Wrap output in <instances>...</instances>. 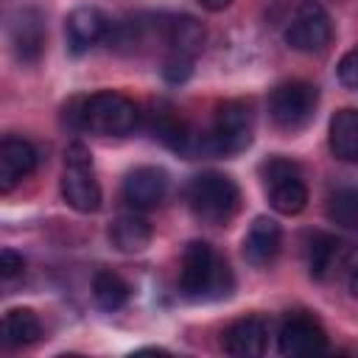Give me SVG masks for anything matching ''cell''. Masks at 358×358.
<instances>
[{
	"mask_svg": "<svg viewBox=\"0 0 358 358\" xmlns=\"http://www.w3.org/2000/svg\"><path fill=\"white\" fill-rule=\"evenodd\" d=\"M62 196L76 213H95L101 207V185L92 171V154L84 143H70L64 151Z\"/></svg>",
	"mask_w": 358,
	"mask_h": 358,
	"instance_id": "cell-4",
	"label": "cell"
},
{
	"mask_svg": "<svg viewBox=\"0 0 358 358\" xmlns=\"http://www.w3.org/2000/svg\"><path fill=\"white\" fill-rule=\"evenodd\" d=\"M330 151L344 159H358V112L355 109H338L330 120Z\"/></svg>",
	"mask_w": 358,
	"mask_h": 358,
	"instance_id": "cell-19",
	"label": "cell"
},
{
	"mask_svg": "<svg viewBox=\"0 0 358 358\" xmlns=\"http://www.w3.org/2000/svg\"><path fill=\"white\" fill-rule=\"evenodd\" d=\"M109 20L92 8V6H81V8H73L70 17H67V45L73 53H84L90 50L95 42L106 39V31H109Z\"/></svg>",
	"mask_w": 358,
	"mask_h": 358,
	"instance_id": "cell-15",
	"label": "cell"
},
{
	"mask_svg": "<svg viewBox=\"0 0 358 358\" xmlns=\"http://www.w3.org/2000/svg\"><path fill=\"white\" fill-rule=\"evenodd\" d=\"M39 336H42V324L34 310L14 308L0 316V350H6V352L22 350V347L34 344Z\"/></svg>",
	"mask_w": 358,
	"mask_h": 358,
	"instance_id": "cell-16",
	"label": "cell"
},
{
	"mask_svg": "<svg viewBox=\"0 0 358 358\" xmlns=\"http://www.w3.org/2000/svg\"><path fill=\"white\" fill-rule=\"evenodd\" d=\"M268 319L263 316H243L235 319L227 330H224V350L235 358H255L263 355L266 344H268Z\"/></svg>",
	"mask_w": 358,
	"mask_h": 358,
	"instance_id": "cell-12",
	"label": "cell"
},
{
	"mask_svg": "<svg viewBox=\"0 0 358 358\" xmlns=\"http://www.w3.org/2000/svg\"><path fill=\"white\" fill-rule=\"evenodd\" d=\"M330 39H333V25L327 11L316 0H305L294 11L285 28V42L299 53H322L330 45Z\"/></svg>",
	"mask_w": 358,
	"mask_h": 358,
	"instance_id": "cell-8",
	"label": "cell"
},
{
	"mask_svg": "<svg viewBox=\"0 0 358 358\" xmlns=\"http://www.w3.org/2000/svg\"><path fill=\"white\" fill-rule=\"evenodd\" d=\"M42 45H45V31H42L39 14L36 11L22 14L20 22L14 25V50H17V56L25 59V62H34V59H39Z\"/></svg>",
	"mask_w": 358,
	"mask_h": 358,
	"instance_id": "cell-20",
	"label": "cell"
},
{
	"mask_svg": "<svg viewBox=\"0 0 358 358\" xmlns=\"http://www.w3.org/2000/svg\"><path fill=\"white\" fill-rule=\"evenodd\" d=\"M277 350L288 358H299V355H316L327 350V336L322 330V324L308 316V313H288L280 322L277 330Z\"/></svg>",
	"mask_w": 358,
	"mask_h": 358,
	"instance_id": "cell-9",
	"label": "cell"
},
{
	"mask_svg": "<svg viewBox=\"0 0 358 358\" xmlns=\"http://www.w3.org/2000/svg\"><path fill=\"white\" fill-rule=\"evenodd\" d=\"M92 299L103 310H117L129 302V285L115 271H98L92 277Z\"/></svg>",
	"mask_w": 358,
	"mask_h": 358,
	"instance_id": "cell-21",
	"label": "cell"
},
{
	"mask_svg": "<svg viewBox=\"0 0 358 358\" xmlns=\"http://www.w3.org/2000/svg\"><path fill=\"white\" fill-rule=\"evenodd\" d=\"M338 73V81L347 87V90H355L358 87V53L355 50H347L336 67Z\"/></svg>",
	"mask_w": 358,
	"mask_h": 358,
	"instance_id": "cell-24",
	"label": "cell"
},
{
	"mask_svg": "<svg viewBox=\"0 0 358 358\" xmlns=\"http://www.w3.org/2000/svg\"><path fill=\"white\" fill-rule=\"evenodd\" d=\"M252 131H255V117H252L249 103H243V101H224L215 109L213 129L207 134L204 148L218 154V157L241 154V151L249 148Z\"/></svg>",
	"mask_w": 358,
	"mask_h": 358,
	"instance_id": "cell-5",
	"label": "cell"
},
{
	"mask_svg": "<svg viewBox=\"0 0 358 358\" xmlns=\"http://www.w3.org/2000/svg\"><path fill=\"white\" fill-rule=\"evenodd\" d=\"M235 280L227 266V260L207 243V241H190L182 255V271H179V291L193 299H221L229 296Z\"/></svg>",
	"mask_w": 358,
	"mask_h": 358,
	"instance_id": "cell-1",
	"label": "cell"
},
{
	"mask_svg": "<svg viewBox=\"0 0 358 358\" xmlns=\"http://www.w3.org/2000/svg\"><path fill=\"white\" fill-rule=\"evenodd\" d=\"M263 182L268 193V204L280 215H296L308 204V185L299 173V165L282 157H271L263 165Z\"/></svg>",
	"mask_w": 358,
	"mask_h": 358,
	"instance_id": "cell-7",
	"label": "cell"
},
{
	"mask_svg": "<svg viewBox=\"0 0 358 358\" xmlns=\"http://www.w3.org/2000/svg\"><path fill=\"white\" fill-rule=\"evenodd\" d=\"M168 193V173L157 165H140L123 179V199L134 210L157 207Z\"/></svg>",
	"mask_w": 358,
	"mask_h": 358,
	"instance_id": "cell-11",
	"label": "cell"
},
{
	"mask_svg": "<svg viewBox=\"0 0 358 358\" xmlns=\"http://www.w3.org/2000/svg\"><path fill=\"white\" fill-rule=\"evenodd\" d=\"M193 62L196 59H187V56H179V53H168L165 62H162V78L168 84H182L190 78L193 73Z\"/></svg>",
	"mask_w": 358,
	"mask_h": 358,
	"instance_id": "cell-23",
	"label": "cell"
},
{
	"mask_svg": "<svg viewBox=\"0 0 358 358\" xmlns=\"http://www.w3.org/2000/svg\"><path fill=\"white\" fill-rule=\"evenodd\" d=\"M199 3H201L207 11H224V8H227L232 0H199Z\"/></svg>",
	"mask_w": 358,
	"mask_h": 358,
	"instance_id": "cell-26",
	"label": "cell"
},
{
	"mask_svg": "<svg viewBox=\"0 0 358 358\" xmlns=\"http://www.w3.org/2000/svg\"><path fill=\"white\" fill-rule=\"evenodd\" d=\"M319 106V92L308 81H285L277 84L268 95V115L274 126L282 131H299L305 129Z\"/></svg>",
	"mask_w": 358,
	"mask_h": 358,
	"instance_id": "cell-6",
	"label": "cell"
},
{
	"mask_svg": "<svg viewBox=\"0 0 358 358\" xmlns=\"http://www.w3.org/2000/svg\"><path fill=\"white\" fill-rule=\"evenodd\" d=\"M305 257H308V268L316 280H327L336 274V268H347V274L355 268V255L336 238L327 232H313L308 238L305 246Z\"/></svg>",
	"mask_w": 358,
	"mask_h": 358,
	"instance_id": "cell-10",
	"label": "cell"
},
{
	"mask_svg": "<svg viewBox=\"0 0 358 358\" xmlns=\"http://www.w3.org/2000/svg\"><path fill=\"white\" fill-rule=\"evenodd\" d=\"M187 204L199 221L221 227L238 213L241 190L227 173H199L187 187Z\"/></svg>",
	"mask_w": 358,
	"mask_h": 358,
	"instance_id": "cell-3",
	"label": "cell"
},
{
	"mask_svg": "<svg viewBox=\"0 0 358 358\" xmlns=\"http://www.w3.org/2000/svg\"><path fill=\"white\" fill-rule=\"evenodd\" d=\"M204 25L196 20V17H173L168 25H165V42L171 48V53H179V56H187V59H196L204 48Z\"/></svg>",
	"mask_w": 358,
	"mask_h": 358,
	"instance_id": "cell-17",
	"label": "cell"
},
{
	"mask_svg": "<svg viewBox=\"0 0 358 358\" xmlns=\"http://www.w3.org/2000/svg\"><path fill=\"white\" fill-rule=\"evenodd\" d=\"M22 268H25V260H22L20 252H14V249H3L0 252V277L11 280V277L22 274Z\"/></svg>",
	"mask_w": 358,
	"mask_h": 358,
	"instance_id": "cell-25",
	"label": "cell"
},
{
	"mask_svg": "<svg viewBox=\"0 0 358 358\" xmlns=\"http://www.w3.org/2000/svg\"><path fill=\"white\" fill-rule=\"evenodd\" d=\"M280 243H282V229L274 218L268 215H257L243 238V257L246 263L252 266H268L277 252H280Z\"/></svg>",
	"mask_w": 358,
	"mask_h": 358,
	"instance_id": "cell-14",
	"label": "cell"
},
{
	"mask_svg": "<svg viewBox=\"0 0 358 358\" xmlns=\"http://www.w3.org/2000/svg\"><path fill=\"white\" fill-rule=\"evenodd\" d=\"M327 215H330V221H336V224L352 229L355 221H358V193H355L352 187L336 190V193L330 196V201H327Z\"/></svg>",
	"mask_w": 358,
	"mask_h": 358,
	"instance_id": "cell-22",
	"label": "cell"
},
{
	"mask_svg": "<svg viewBox=\"0 0 358 358\" xmlns=\"http://www.w3.org/2000/svg\"><path fill=\"white\" fill-rule=\"evenodd\" d=\"M36 168V148L22 137H6L0 143V193H11Z\"/></svg>",
	"mask_w": 358,
	"mask_h": 358,
	"instance_id": "cell-13",
	"label": "cell"
},
{
	"mask_svg": "<svg viewBox=\"0 0 358 358\" xmlns=\"http://www.w3.org/2000/svg\"><path fill=\"white\" fill-rule=\"evenodd\" d=\"M76 103H78V109L73 112L76 126L90 129L95 134L123 137V134L134 131V126H137V106H134V101H129L120 92L103 90V92H95Z\"/></svg>",
	"mask_w": 358,
	"mask_h": 358,
	"instance_id": "cell-2",
	"label": "cell"
},
{
	"mask_svg": "<svg viewBox=\"0 0 358 358\" xmlns=\"http://www.w3.org/2000/svg\"><path fill=\"white\" fill-rule=\"evenodd\" d=\"M151 224L143 218V215H137V213H123V215H117L115 221H112V227H109V238H112V243L120 249V252H126V255H134V252H143L148 243H151Z\"/></svg>",
	"mask_w": 358,
	"mask_h": 358,
	"instance_id": "cell-18",
	"label": "cell"
}]
</instances>
